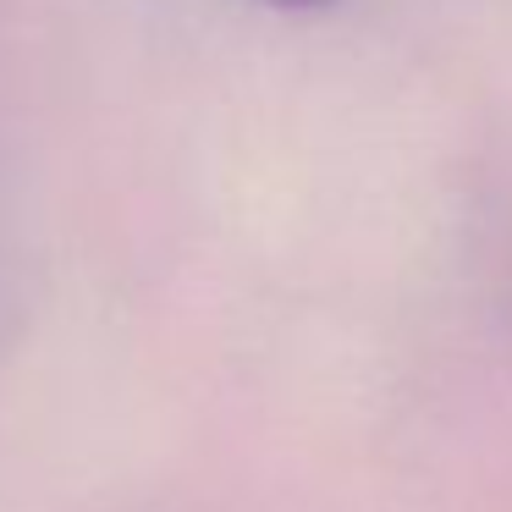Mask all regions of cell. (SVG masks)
I'll use <instances>...</instances> for the list:
<instances>
[{"label":"cell","mask_w":512,"mask_h":512,"mask_svg":"<svg viewBox=\"0 0 512 512\" xmlns=\"http://www.w3.org/2000/svg\"><path fill=\"white\" fill-rule=\"evenodd\" d=\"M276 6H292V12H325V6H336V0H276Z\"/></svg>","instance_id":"cell-1"}]
</instances>
